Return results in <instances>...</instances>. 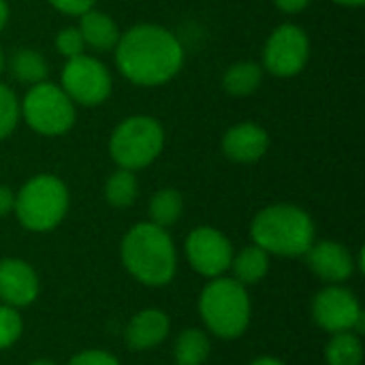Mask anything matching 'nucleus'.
I'll return each mask as SVG.
<instances>
[{"label": "nucleus", "instance_id": "obj_1", "mask_svg": "<svg viewBox=\"0 0 365 365\" xmlns=\"http://www.w3.org/2000/svg\"><path fill=\"white\" fill-rule=\"evenodd\" d=\"M113 51L118 71L135 86H163L184 66L182 43L156 24H137L122 32Z\"/></svg>", "mask_w": 365, "mask_h": 365}, {"label": "nucleus", "instance_id": "obj_2", "mask_svg": "<svg viewBox=\"0 0 365 365\" xmlns=\"http://www.w3.org/2000/svg\"><path fill=\"white\" fill-rule=\"evenodd\" d=\"M126 269L150 287L167 284L175 274V248L169 233L154 222L135 225L122 240Z\"/></svg>", "mask_w": 365, "mask_h": 365}, {"label": "nucleus", "instance_id": "obj_3", "mask_svg": "<svg viewBox=\"0 0 365 365\" xmlns=\"http://www.w3.org/2000/svg\"><path fill=\"white\" fill-rule=\"evenodd\" d=\"M252 240L265 252L299 257L314 244V222L297 205H269L255 216Z\"/></svg>", "mask_w": 365, "mask_h": 365}, {"label": "nucleus", "instance_id": "obj_4", "mask_svg": "<svg viewBox=\"0 0 365 365\" xmlns=\"http://www.w3.org/2000/svg\"><path fill=\"white\" fill-rule=\"evenodd\" d=\"M165 148V130L152 115L122 120L109 137V154L120 169L137 171L152 165Z\"/></svg>", "mask_w": 365, "mask_h": 365}, {"label": "nucleus", "instance_id": "obj_5", "mask_svg": "<svg viewBox=\"0 0 365 365\" xmlns=\"http://www.w3.org/2000/svg\"><path fill=\"white\" fill-rule=\"evenodd\" d=\"M15 214L30 231H51L68 210V190L56 175H36L15 195Z\"/></svg>", "mask_w": 365, "mask_h": 365}, {"label": "nucleus", "instance_id": "obj_6", "mask_svg": "<svg viewBox=\"0 0 365 365\" xmlns=\"http://www.w3.org/2000/svg\"><path fill=\"white\" fill-rule=\"evenodd\" d=\"M201 317L218 338H237L250 323V299L237 280H216L205 287L201 302Z\"/></svg>", "mask_w": 365, "mask_h": 365}, {"label": "nucleus", "instance_id": "obj_7", "mask_svg": "<svg viewBox=\"0 0 365 365\" xmlns=\"http://www.w3.org/2000/svg\"><path fill=\"white\" fill-rule=\"evenodd\" d=\"M19 109L26 124L34 133L45 137H60L68 133L77 118L75 103L60 86L47 79L30 86L24 96V103H19Z\"/></svg>", "mask_w": 365, "mask_h": 365}, {"label": "nucleus", "instance_id": "obj_8", "mask_svg": "<svg viewBox=\"0 0 365 365\" xmlns=\"http://www.w3.org/2000/svg\"><path fill=\"white\" fill-rule=\"evenodd\" d=\"M60 88L75 105L96 107L111 94V75L98 58L81 53L66 60Z\"/></svg>", "mask_w": 365, "mask_h": 365}, {"label": "nucleus", "instance_id": "obj_9", "mask_svg": "<svg viewBox=\"0 0 365 365\" xmlns=\"http://www.w3.org/2000/svg\"><path fill=\"white\" fill-rule=\"evenodd\" d=\"M310 60V38L297 24H280L263 49V66L276 77L299 75Z\"/></svg>", "mask_w": 365, "mask_h": 365}, {"label": "nucleus", "instance_id": "obj_10", "mask_svg": "<svg viewBox=\"0 0 365 365\" xmlns=\"http://www.w3.org/2000/svg\"><path fill=\"white\" fill-rule=\"evenodd\" d=\"M314 321L331 334L355 331L361 334L365 327V317L355 295L342 287H329L321 291L312 306Z\"/></svg>", "mask_w": 365, "mask_h": 365}, {"label": "nucleus", "instance_id": "obj_11", "mask_svg": "<svg viewBox=\"0 0 365 365\" xmlns=\"http://www.w3.org/2000/svg\"><path fill=\"white\" fill-rule=\"evenodd\" d=\"M186 255L190 265L203 276H220L231 267L233 248L231 242L212 227L195 229L186 240Z\"/></svg>", "mask_w": 365, "mask_h": 365}, {"label": "nucleus", "instance_id": "obj_12", "mask_svg": "<svg viewBox=\"0 0 365 365\" xmlns=\"http://www.w3.org/2000/svg\"><path fill=\"white\" fill-rule=\"evenodd\" d=\"M269 148V135L255 122H240L222 135V152L235 163H257Z\"/></svg>", "mask_w": 365, "mask_h": 365}, {"label": "nucleus", "instance_id": "obj_13", "mask_svg": "<svg viewBox=\"0 0 365 365\" xmlns=\"http://www.w3.org/2000/svg\"><path fill=\"white\" fill-rule=\"evenodd\" d=\"M36 295L38 278L28 263L19 259L0 261V299H4L6 306H28Z\"/></svg>", "mask_w": 365, "mask_h": 365}, {"label": "nucleus", "instance_id": "obj_14", "mask_svg": "<svg viewBox=\"0 0 365 365\" xmlns=\"http://www.w3.org/2000/svg\"><path fill=\"white\" fill-rule=\"evenodd\" d=\"M306 255L310 269L329 282H342L355 269L351 252L338 242H321L317 246L312 244Z\"/></svg>", "mask_w": 365, "mask_h": 365}, {"label": "nucleus", "instance_id": "obj_15", "mask_svg": "<svg viewBox=\"0 0 365 365\" xmlns=\"http://www.w3.org/2000/svg\"><path fill=\"white\" fill-rule=\"evenodd\" d=\"M169 334V319L160 310H143L126 327V344L133 351H148L160 344Z\"/></svg>", "mask_w": 365, "mask_h": 365}, {"label": "nucleus", "instance_id": "obj_16", "mask_svg": "<svg viewBox=\"0 0 365 365\" xmlns=\"http://www.w3.org/2000/svg\"><path fill=\"white\" fill-rule=\"evenodd\" d=\"M79 32L86 41V47H92L96 51H109L115 49L120 41V28L113 21L111 15L90 9L83 15H79Z\"/></svg>", "mask_w": 365, "mask_h": 365}, {"label": "nucleus", "instance_id": "obj_17", "mask_svg": "<svg viewBox=\"0 0 365 365\" xmlns=\"http://www.w3.org/2000/svg\"><path fill=\"white\" fill-rule=\"evenodd\" d=\"M263 68L257 62H235L225 71L222 86L233 96H248L259 90Z\"/></svg>", "mask_w": 365, "mask_h": 365}, {"label": "nucleus", "instance_id": "obj_18", "mask_svg": "<svg viewBox=\"0 0 365 365\" xmlns=\"http://www.w3.org/2000/svg\"><path fill=\"white\" fill-rule=\"evenodd\" d=\"M9 66H11V75L19 83H30V86L45 81L49 73L47 60L34 49H17Z\"/></svg>", "mask_w": 365, "mask_h": 365}, {"label": "nucleus", "instance_id": "obj_19", "mask_svg": "<svg viewBox=\"0 0 365 365\" xmlns=\"http://www.w3.org/2000/svg\"><path fill=\"white\" fill-rule=\"evenodd\" d=\"M231 265H233V272H235V278L240 284H255L267 274L269 259H267V252L255 244V246L244 248L231 261Z\"/></svg>", "mask_w": 365, "mask_h": 365}, {"label": "nucleus", "instance_id": "obj_20", "mask_svg": "<svg viewBox=\"0 0 365 365\" xmlns=\"http://www.w3.org/2000/svg\"><path fill=\"white\" fill-rule=\"evenodd\" d=\"M184 210L182 195L173 188H163L158 190L152 201H150V218L156 227H171L180 220Z\"/></svg>", "mask_w": 365, "mask_h": 365}, {"label": "nucleus", "instance_id": "obj_21", "mask_svg": "<svg viewBox=\"0 0 365 365\" xmlns=\"http://www.w3.org/2000/svg\"><path fill=\"white\" fill-rule=\"evenodd\" d=\"M139 195V184L133 171L128 169H118L115 173L109 175L105 184V199L113 207H130Z\"/></svg>", "mask_w": 365, "mask_h": 365}, {"label": "nucleus", "instance_id": "obj_22", "mask_svg": "<svg viewBox=\"0 0 365 365\" xmlns=\"http://www.w3.org/2000/svg\"><path fill=\"white\" fill-rule=\"evenodd\" d=\"M210 355V340L199 329H186L175 342V364L201 365Z\"/></svg>", "mask_w": 365, "mask_h": 365}, {"label": "nucleus", "instance_id": "obj_23", "mask_svg": "<svg viewBox=\"0 0 365 365\" xmlns=\"http://www.w3.org/2000/svg\"><path fill=\"white\" fill-rule=\"evenodd\" d=\"M364 346L353 331H342L331 338L327 344V364L329 365H361Z\"/></svg>", "mask_w": 365, "mask_h": 365}, {"label": "nucleus", "instance_id": "obj_24", "mask_svg": "<svg viewBox=\"0 0 365 365\" xmlns=\"http://www.w3.org/2000/svg\"><path fill=\"white\" fill-rule=\"evenodd\" d=\"M19 118H21L19 98L9 86L0 83V141L15 130Z\"/></svg>", "mask_w": 365, "mask_h": 365}, {"label": "nucleus", "instance_id": "obj_25", "mask_svg": "<svg viewBox=\"0 0 365 365\" xmlns=\"http://www.w3.org/2000/svg\"><path fill=\"white\" fill-rule=\"evenodd\" d=\"M21 336V319L11 306H0V349L17 342Z\"/></svg>", "mask_w": 365, "mask_h": 365}, {"label": "nucleus", "instance_id": "obj_26", "mask_svg": "<svg viewBox=\"0 0 365 365\" xmlns=\"http://www.w3.org/2000/svg\"><path fill=\"white\" fill-rule=\"evenodd\" d=\"M56 47L62 56L68 58H75V56H81L83 49H86V41L79 32V28L75 26H68V28H62L56 36Z\"/></svg>", "mask_w": 365, "mask_h": 365}, {"label": "nucleus", "instance_id": "obj_27", "mask_svg": "<svg viewBox=\"0 0 365 365\" xmlns=\"http://www.w3.org/2000/svg\"><path fill=\"white\" fill-rule=\"evenodd\" d=\"M56 11L64 13V15H73V17H79L83 15L86 11L94 9V2L96 0H47Z\"/></svg>", "mask_w": 365, "mask_h": 365}, {"label": "nucleus", "instance_id": "obj_28", "mask_svg": "<svg viewBox=\"0 0 365 365\" xmlns=\"http://www.w3.org/2000/svg\"><path fill=\"white\" fill-rule=\"evenodd\" d=\"M68 365H120L115 361V357H111L109 353L103 351H86L79 353L77 357H73Z\"/></svg>", "mask_w": 365, "mask_h": 365}, {"label": "nucleus", "instance_id": "obj_29", "mask_svg": "<svg viewBox=\"0 0 365 365\" xmlns=\"http://www.w3.org/2000/svg\"><path fill=\"white\" fill-rule=\"evenodd\" d=\"M274 4L280 9V11H284V13H302L308 4H310V0H274Z\"/></svg>", "mask_w": 365, "mask_h": 365}, {"label": "nucleus", "instance_id": "obj_30", "mask_svg": "<svg viewBox=\"0 0 365 365\" xmlns=\"http://www.w3.org/2000/svg\"><path fill=\"white\" fill-rule=\"evenodd\" d=\"M13 207H15V195L11 192V188L0 186V216H6Z\"/></svg>", "mask_w": 365, "mask_h": 365}, {"label": "nucleus", "instance_id": "obj_31", "mask_svg": "<svg viewBox=\"0 0 365 365\" xmlns=\"http://www.w3.org/2000/svg\"><path fill=\"white\" fill-rule=\"evenodd\" d=\"M6 21H9V4L6 0H0V30L6 26Z\"/></svg>", "mask_w": 365, "mask_h": 365}, {"label": "nucleus", "instance_id": "obj_32", "mask_svg": "<svg viewBox=\"0 0 365 365\" xmlns=\"http://www.w3.org/2000/svg\"><path fill=\"white\" fill-rule=\"evenodd\" d=\"M331 2H336L340 6H364L365 4V0H331Z\"/></svg>", "mask_w": 365, "mask_h": 365}, {"label": "nucleus", "instance_id": "obj_33", "mask_svg": "<svg viewBox=\"0 0 365 365\" xmlns=\"http://www.w3.org/2000/svg\"><path fill=\"white\" fill-rule=\"evenodd\" d=\"M252 365H284L282 361H278V359H274V357H261V359H257Z\"/></svg>", "mask_w": 365, "mask_h": 365}, {"label": "nucleus", "instance_id": "obj_34", "mask_svg": "<svg viewBox=\"0 0 365 365\" xmlns=\"http://www.w3.org/2000/svg\"><path fill=\"white\" fill-rule=\"evenodd\" d=\"M2 73H4V53L0 49V77H2Z\"/></svg>", "mask_w": 365, "mask_h": 365}, {"label": "nucleus", "instance_id": "obj_35", "mask_svg": "<svg viewBox=\"0 0 365 365\" xmlns=\"http://www.w3.org/2000/svg\"><path fill=\"white\" fill-rule=\"evenodd\" d=\"M30 365H53L51 361H47V359H38V361H34V364Z\"/></svg>", "mask_w": 365, "mask_h": 365}]
</instances>
